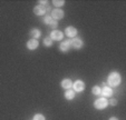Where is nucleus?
<instances>
[{"label": "nucleus", "instance_id": "1", "mask_svg": "<svg viewBox=\"0 0 126 120\" xmlns=\"http://www.w3.org/2000/svg\"><path fill=\"white\" fill-rule=\"evenodd\" d=\"M121 75L118 72H110L108 75V85L110 87H117V86L121 83Z\"/></svg>", "mask_w": 126, "mask_h": 120}, {"label": "nucleus", "instance_id": "2", "mask_svg": "<svg viewBox=\"0 0 126 120\" xmlns=\"http://www.w3.org/2000/svg\"><path fill=\"white\" fill-rule=\"evenodd\" d=\"M107 105H108V100H107L106 98H104V97L95 100V102H94V107H95L96 109H98V110L105 109L107 107Z\"/></svg>", "mask_w": 126, "mask_h": 120}, {"label": "nucleus", "instance_id": "3", "mask_svg": "<svg viewBox=\"0 0 126 120\" xmlns=\"http://www.w3.org/2000/svg\"><path fill=\"white\" fill-rule=\"evenodd\" d=\"M64 11H63L62 9H59V8H57V9H54L51 10V18L54 19V20H59V19H63L64 18Z\"/></svg>", "mask_w": 126, "mask_h": 120}, {"label": "nucleus", "instance_id": "4", "mask_svg": "<svg viewBox=\"0 0 126 120\" xmlns=\"http://www.w3.org/2000/svg\"><path fill=\"white\" fill-rule=\"evenodd\" d=\"M70 45H71V47L74 48V49L79 50V49L83 48L84 42H83V40H81L80 38H74L73 40H70Z\"/></svg>", "mask_w": 126, "mask_h": 120}, {"label": "nucleus", "instance_id": "5", "mask_svg": "<svg viewBox=\"0 0 126 120\" xmlns=\"http://www.w3.org/2000/svg\"><path fill=\"white\" fill-rule=\"evenodd\" d=\"M73 88H74L75 92H81L85 89V83L81 80H76L74 83H73Z\"/></svg>", "mask_w": 126, "mask_h": 120}, {"label": "nucleus", "instance_id": "6", "mask_svg": "<svg viewBox=\"0 0 126 120\" xmlns=\"http://www.w3.org/2000/svg\"><path fill=\"white\" fill-rule=\"evenodd\" d=\"M49 37H50L51 40L58 41V40H63V38H64V33L59 30H54V31H51V33H50Z\"/></svg>", "mask_w": 126, "mask_h": 120}, {"label": "nucleus", "instance_id": "7", "mask_svg": "<svg viewBox=\"0 0 126 120\" xmlns=\"http://www.w3.org/2000/svg\"><path fill=\"white\" fill-rule=\"evenodd\" d=\"M65 33H66V36L69 38H75L77 36V29L73 26H69L65 29Z\"/></svg>", "mask_w": 126, "mask_h": 120}, {"label": "nucleus", "instance_id": "8", "mask_svg": "<svg viewBox=\"0 0 126 120\" xmlns=\"http://www.w3.org/2000/svg\"><path fill=\"white\" fill-rule=\"evenodd\" d=\"M71 48V45H70V40H65V41H63L62 43H60L59 46V49L62 52H67L69 51V49Z\"/></svg>", "mask_w": 126, "mask_h": 120}, {"label": "nucleus", "instance_id": "9", "mask_svg": "<svg viewBox=\"0 0 126 120\" xmlns=\"http://www.w3.org/2000/svg\"><path fill=\"white\" fill-rule=\"evenodd\" d=\"M38 46H39V42H38V40H36V39H30V40H28V42H27V48H28L29 50L37 49Z\"/></svg>", "mask_w": 126, "mask_h": 120}, {"label": "nucleus", "instance_id": "10", "mask_svg": "<svg viewBox=\"0 0 126 120\" xmlns=\"http://www.w3.org/2000/svg\"><path fill=\"white\" fill-rule=\"evenodd\" d=\"M100 94H103V97H104V98H106V97H112V94H113L112 88L107 87V86H104V87H103V89L100 90Z\"/></svg>", "mask_w": 126, "mask_h": 120}, {"label": "nucleus", "instance_id": "11", "mask_svg": "<svg viewBox=\"0 0 126 120\" xmlns=\"http://www.w3.org/2000/svg\"><path fill=\"white\" fill-rule=\"evenodd\" d=\"M46 7H43V6H36L33 8V13L37 14V16H44L46 13Z\"/></svg>", "mask_w": 126, "mask_h": 120}, {"label": "nucleus", "instance_id": "12", "mask_svg": "<svg viewBox=\"0 0 126 120\" xmlns=\"http://www.w3.org/2000/svg\"><path fill=\"white\" fill-rule=\"evenodd\" d=\"M60 85H62L63 88H65V89L68 90L73 87V81H71L70 79H64L62 82H60Z\"/></svg>", "mask_w": 126, "mask_h": 120}, {"label": "nucleus", "instance_id": "13", "mask_svg": "<svg viewBox=\"0 0 126 120\" xmlns=\"http://www.w3.org/2000/svg\"><path fill=\"white\" fill-rule=\"evenodd\" d=\"M30 36H31V38H32V39L37 40L38 38H40L41 32H40V30H39V29L33 28V29H31V30H30Z\"/></svg>", "mask_w": 126, "mask_h": 120}, {"label": "nucleus", "instance_id": "14", "mask_svg": "<svg viewBox=\"0 0 126 120\" xmlns=\"http://www.w3.org/2000/svg\"><path fill=\"white\" fill-rule=\"evenodd\" d=\"M75 91L73 89H68L66 91V93H65V98L67 99V100H73V99L75 98Z\"/></svg>", "mask_w": 126, "mask_h": 120}, {"label": "nucleus", "instance_id": "15", "mask_svg": "<svg viewBox=\"0 0 126 120\" xmlns=\"http://www.w3.org/2000/svg\"><path fill=\"white\" fill-rule=\"evenodd\" d=\"M44 46H46V47H51L52 46V40L50 39V37H46L44 39Z\"/></svg>", "mask_w": 126, "mask_h": 120}, {"label": "nucleus", "instance_id": "16", "mask_svg": "<svg viewBox=\"0 0 126 120\" xmlns=\"http://www.w3.org/2000/svg\"><path fill=\"white\" fill-rule=\"evenodd\" d=\"M52 3H54L56 7H62V6L65 5V1H64V0H54V1H52Z\"/></svg>", "mask_w": 126, "mask_h": 120}, {"label": "nucleus", "instance_id": "17", "mask_svg": "<svg viewBox=\"0 0 126 120\" xmlns=\"http://www.w3.org/2000/svg\"><path fill=\"white\" fill-rule=\"evenodd\" d=\"M100 88L98 87V86H95V87H93V89H92V92H93L94 94H96V96H97V94H100Z\"/></svg>", "mask_w": 126, "mask_h": 120}, {"label": "nucleus", "instance_id": "18", "mask_svg": "<svg viewBox=\"0 0 126 120\" xmlns=\"http://www.w3.org/2000/svg\"><path fill=\"white\" fill-rule=\"evenodd\" d=\"M57 26H58V22H57V20H54L52 19V21L49 24V27L51 29H54V30H56V28H57Z\"/></svg>", "mask_w": 126, "mask_h": 120}, {"label": "nucleus", "instance_id": "19", "mask_svg": "<svg viewBox=\"0 0 126 120\" xmlns=\"http://www.w3.org/2000/svg\"><path fill=\"white\" fill-rule=\"evenodd\" d=\"M51 21H52L51 16H49V14H46V17L44 18V22H45V24H47V25H49Z\"/></svg>", "mask_w": 126, "mask_h": 120}, {"label": "nucleus", "instance_id": "20", "mask_svg": "<svg viewBox=\"0 0 126 120\" xmlns=\"http://www.w3.org/2000/svg\"><path fill=\"white\" fill-rule=\"evenodd\" d=\"M32 120H46V119H45V117H44L43 115L38 113V115H35V116H33Z\"/></svg>", "mask_w": 126, "mask_h": 120}, {"label": "nucleus", "instance_id": "21", "mask_svg": "<svg viewBox=\"0 0 126 120\" xmlns=\"http://www.w3.org/2000/svg\"><path fill=\"white\" fill-rule=\"evenodd\" d=\"M108 104H110V106H116V105H117V100H116V99H110V101H108Z\"/></svg>", "mask_w": 126, "mask_h": 120}, {"label": "nucleus", "instance_id": "22", "mask_svg": "<svg viewBox=\"0 0 126 120\" xmlns=\"http://www.w3.org/2000/svg\"><path fill=\"white\" fill-rule=\"evenodd\" d=\"M39 3H40L43 7H45V5H48V1H47V0H40V1H39Z\"/></svg>", "mask_w": 126, "mask_h": 120}, {"label": "nucleus", "instance_id": "23", "mask_svg": "<svg viewBox=\"0 0 126 120\" xmlns=\"http://www.w3.org/2000/svg\"><path fill=\"white\" fill-rule=\"evenodd\" d=\"M110 120H118V119L116 117H112V118H110Z\"/></svg>", "mask_w": 126, "mask_h": 120}]
</instances>
